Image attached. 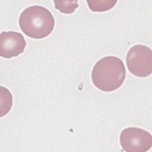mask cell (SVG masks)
Returning a JSON list of instances; mask_svg holds the SVG:
<instances>
[{
    "mask_svg": "<svg viewBox=\"0 0 152 152\" xmlns=\"http://www.w3.org/2000/svg\"><path fill=\"white\" fill-rule=\"evenodd\" d=\"M120 143L127 152H145L152 146V137L146 130L137 127H128L122 131Z\"/></svg>",
    "mask_w": 152,
    "mask_h": 152,
    "instance_id": "277c9868",
    "label": "cell"
},
{
    "mask_svg": "<svg viewBox=\"0 0 152 152\" xmlns=\"http://www.w3.org/2000/svg\"><path fill=\"white\" fill-rule=\"evenodd\" d=\"M12 105V96L10 91L1 86V117L7 114Z\"/></svg>",
    "mask_w": 152,
    "mask_h": 152,
    "instance_id": "8992f818",
    "label": "cell"
},
{
    "mask_svg": "<svg viewBox=\"0 0 152 152\" xmlns=\"http://www.w3.org/2000/svg\"><path fill=\"white\" fill-rule=\"evenodd\" d=\"M26 46L23 36L18 32L2 31L0 34V56L11 58L22 53Z\"/></svg>",
    "mask_w": 152,
    "mask_h": 152,
    "instance_id": "5b68a950",
    "label": "cell"
},
{
    "mask_svg": "<svg viewBox=\"0 0 152 152\" xmlns=\"http://www.w3.org/2000/svg\"><path fill=\"white\" fill-rule=\"evenodd\" d=\"M126 70L122 61L116 56H107L99 60L93 68L91 79L98 89L113 91L123 84Z\"/></svg>",
    "mask_w": 152,
    "mask_h": 152,
    "instance_id": "6da1fadb",
    "label": "cell"
},
{
    "mask_svg": "<svg viewBox=\"0 0 152 152\" xmlns=\"http://www.w3.org/2000/svg\"><path fill=\"white\" fill-rule=\"evenodd\" d=\"M129 71L138 77H146L152 72V52L151 49L143 45L131 47L126 56Z\"/></svg>",
    "mask_w": 152,
    "mask_h": 152,
    "instance_id": "3957f363",
    "label": "cell"
},
{
    "mask_svg": "<svg viewBox=\"0 0 152 152\" xmlns=\"http://www.w3.org/2000/svg\"><path fill=\"white\" fill-rule=\"evenodd\" d=\"M55 8L61 12L71 14L78 7L77 1H53Z\"/></svg>",
    "mask_w": 152,
    "mask_h": 152,
    "instance_id": "ba28073f",
    "label": "cell"
},
{
    "mask_svg": "<svg viewBox=\"0 0 152 152\" xmlns=\"http://www.w3.org/2000/svg\"><path fill=\"white\" fill-rule=\"evenodd\" d=\"M19 25L26 36L40 39L52 33L55 27V20L47 8L40 5H33L21 12Z\"/></svg>",
    "mask_w": 152,
    "mask_h": 152,
    "instance_id": "7a4b0ae2",
    "label": "cell"
},
{
    "mask_svg": "<svg viewBox=\"0 0 152 152\" xmlns=\"http://www.w3.org/2000/svg\"><path fill=\"white\" fill-rule=\"evenodd\" d=\"M89 8L93 12H104L112 8L117 1H87Z\"/></svg>",
    "mask_w": 152,
    "mask_h": 152,
    "instance_id": "52a82bcc",
    "label": "cell"
}]
</instances>
